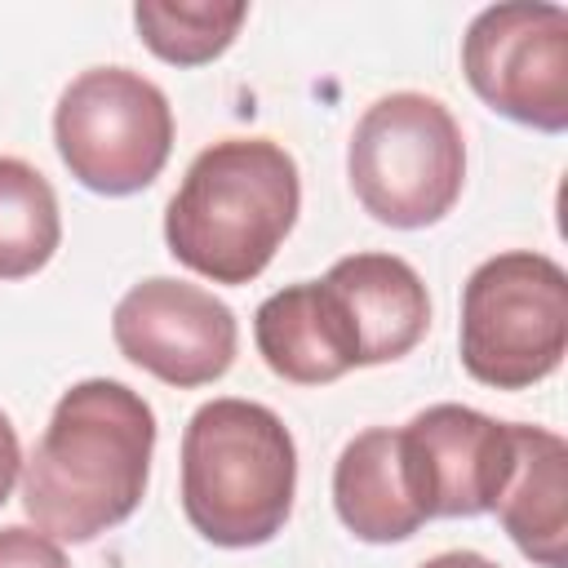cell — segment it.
<instances>
[{"label": "cell", "instance_id": "cell-1", "mask_svg": "<svg viewBox=\"0 0 568 568\" xmlns=\"http://www.w3.org/2000/svg\"><path fill=\"white\" fill-rule=\"evenodd\" d=\"M151 453V404L124 382L84 377L62 390L36 453L22 462V510L44 537L84 546L138 510Z\"/></svg>", "mask_w": 568, "mask_h": 568}, {"label": "cell", "instance_id": "cell-2", "mask_svg": "<svg viewBox=\"0 0 568 568\" xmlns=\"http://www.w3.org/2000/svg\"><path fill=\"white\" fill-rule=\"evenodd\" d=\"M302 209L297 160L271 138H222L204 146L164 209L169 253L213 280H257L288 240Z\"/></svg>", "mask_w": 568, "mask_h": 568}, {"label": "cell", "instance_id": "cell-3", "mask_svg": "<svg viewBox=\"0 0 568 568\" xmlns=\"http://www.w3.org/2000/svg\"><path fill=\"white\" fill-rule=\"evenodd\" d=\"M297 497V444L284 417L253 399H209L182 430V515L222 546L248 550L284 532Z\"/></svg>", "mask_w": 568, "mask_h": 568}, {"label": "cell", "instance_id": "cell-4", "mask_svg": "<svg viewBox=\"0 0 568 568\" xmlns=\"http://www.w3.org/2000/svg\"><path fill=\"white\" fill-rule=\"evenodd\" d=\"M346 178L373 222L395 231L435 226L466 186L462 124L430 93H386L351 129Z\"/></svg>", "mask_w": 568, "mask_h": 568}, {"label": "cell", "instance_id": "cell-5", "mask_svg": "<svg viewBox=\"0 0 568 568\" xmlns=\"http://www.w3.org/2000/svg\"><path fill=\"white\" fill-rule=\"evenodd\" d=\"M457 355L493 390L546 382L568 355V271L532 248L479 262L462 288Z\"/></svg>", "mask_w": 568, "mask_h": 568}, {"label": "cell", "instance_id": "cell-6", "mask_svg": "<svg viewBox=\"0 0 568 568\" xmlns=\"http://www.w3.org/2000/svg\"><path fill=\"white\" fill-rule=\"evenodd\" d=\"M53 142L84 191L111 200L138 195L169 164L173 106L142 71L89 67L53 106Z\"/></svg>", "mask_w": 568, "mask_h": 568}, {"label": "cell", "instance_id": "cell-7", "mask_svg": "<svg viewBox=\"0 0 568 568\" xmlns=\"http://www.w3.org/2000/svg\"><path fill=\"white\" fill-rule=\"evenodd\" d=\"M462 71L475 98L537 133L568 129V13L559 4H493L462 36Z\"/></svg>", "mask_w": 568, "mask_h": 568}, {"label": "cell", "instance_id": "cell-8", "mask_svg": "<svg viewBox=\"0 0 568 568\" xmlns=\"http://www.w3.org/2000/svg\"><path fill=\"white\" fill-rule=\"evenodd\" d=\"M111 337L129 364L178 390L226 377L240 351L235 311L173 275L138 280L111 311Z\"/></svg>", "mask_w": 568, "mask_h": 568}, {"label": "cell", "instance_id": "cell-9", "mask_svg": "<svg viewBox=\"0 0 568 568\" xmlns=\"http://www.w3.org/2000/svg\"><path fill=\"white\" fill-rule=\"evenodd\" d=\"M413 497L426 519L488 515L515 470V422L466 404H430L399 426Z\"/></svg>", "mask_w": 568, "mask_h": 568}, {"label": "cell", "instance_id": "cell-10", "mask_svg": "<svg viewBox=\"0 0 568 568\" xmlns=\"http://www.w3.org/2000/svg\"><path fill=\"white\" fill-rule=\"evenodd\" d=\"M253 342L262 364L293 386H328L364 368L355 315L328 275L271 293L253 315Z\"/></svg>", "mask_w": 568, "mask_h": 568}, {"label": "cell", "instance_id": "cell-11", "mask_svg": "<svg viewBox=\"0 0 568 568\" xmlns=\"http://www.w3.org/2000/svg\"><path fill=\"white\" fill-rule=\"evenodd\" d=\"M333 510L351 537L368 546L408 541L426 515L413 497L399 426H368L359 430L333 462Z\"/></svg>", "mask_w": 568, "mask_h": 568}, {"label": "cell", "instance_id": "cell-12", "mask_svg": "<svg viewBox=\"0 0 568 568\" xmlns=\"http://www.w3.org/2000/svg\"><path fill=\"white\" fill-rule=\"evenodd\" d=\"M497 524L537 568L568 564V444L546 426L515 422V470L493 501Z\"/></svg>", "mask_w": 568, "mask_h": 568}, {"label": "cell", "instance_id": "cell-13", "mask_svg": "<svg viewBox=\"0 0 568 568\" xmlns=\"http://www.w3.org/2000/svg\"><path fill=\"white\" fill-rule=\"evenodd\" d=\"M328 280L346 297L364 368L404 359L430 328V297L422 275L395 253H351L328 266Z\"/></svg>", "mask_w": 568, "mask_h": 568}, {"label": "cell", "instance_id": "cell-14", "mask_svg": "<svg viewBox=\"0 0 568 568\" xmlns=\"http://www.w3.org/2000/svg\"><path fill=\"white\" fill-rule=\"evenodd\" d=\"M58 244L62 213L49 178L18 155H0V280L44 271Z\"/></svg>", "mask_w": 568, "mask_h": 568}, {"label": "cell", "instance_id": "cell-15", "mask_svg": "<svg viewBox=\"0 0 568 568\" xmlns=\"http://www.w3.org/2000/svg\"><path fill=\"white\" fill-rule=\"evenodd\" d=\"M248 18V4H213V0H138L133 27L142 44L169 62V67H204L222 58L240 27Z\"/></svg>", "mask_w": 568, "mask_h": 568}, {"label": "cell", "instance_id": "cell-16", "mask_svg": "<svg viewBox=\"0 0 568 568\" xmlns=\"http://www.w3.org/2000/svg\"><path fill=\"white\" fill-rule=\"evenodd\" d=\"M0 568H71L62 555V541L44 537L40 528L9 524L0 528Z\"/></svg>", "mask_w": 568, "mask_h": 568}, {"label": "cell", "instance_id": "cell-17", "mask_svg": "<svg viewBox=\"0 0 568 568\" xmlns=\"http://www.w3.org/2000/svg\"><path fill=\"white\" fill-rule=\"evenodd\" d=\"M18 479H22V444H18L13 422L0 413V506L9 501V493H13Z\"/></svg>", "mask_w": 568, "mask_h": 568}, {"label": "cell", "instance_id": "cell-18", "mask_svg": "<svg viewBox=\"0 0 568 568\" xmlns=\"http://www.w3.org/2000/svg\"><path fill=\"white\" fill-rule=\"evenodd\" d=\"M422 568H497V564L488 555H479V550H439Z\"/></svg>", "mask_w": 568, "mask_h": 568}]
</instances>
